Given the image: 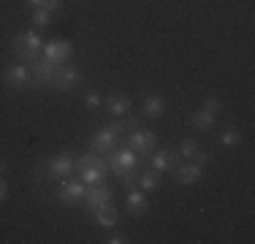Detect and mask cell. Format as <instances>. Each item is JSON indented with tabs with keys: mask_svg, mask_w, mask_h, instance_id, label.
Instances as JSON below:
<instances>
[{
	"mask_svg": "<svg viewBox=\"0 0 255 244\" xmlns=\"http://www.w3.org/2000/svg\"><path fill=\"white\" fill-rule=\"evenodd\" d=\"M41 49H44V38L35 30H25V33H16L11 38V54L25 65L41 60Z\"/></svg>",
	"mask_w": 255,
	"mask_h": 244,
	"instance_id": "6da1fadb",
	"label": "cell"
},
{
	"mask_svg": "<svg viewBox=\"0 0 255 244\" xmlns=\"http://www.w3.org/2000/svg\"><path fill=\"white\" fill-rule=\"evenodd\" d=\"M106 163H109V171H112L114 176H123V174H128V171H136L138 163H141V157L125 144V146H117V149L109 152Z\"/></svg>",
	"mask_w": 255,
	"mask_h": 244,
	"instance_id": "7a4b0ae2",
	"label": "cell"
},
{
	"mask_svg": "<svg viewBox=\"0 0 255 244\" xmlns=\"http://www.w3.org/2000/svg\"><path fill=\"white\" fill-rule=\"evenodd\" d=\"M79 82H82V73H79V68L68 60V63L57 65V71H54L49 87L57 90V93H74V90L79 87Z\"/></svg>",
	"mask_w": 255,
	"mask_h": 244,
	"instance_id": "3957f363",
	"label": "cell"
},
{
	"mask_svg": "<svg viewBox=\"0 0 255 244\" xmlns=\"http://www.w3.org/2000/svg\"><path fill=\"white\" fill-rule=\"evenodd\" d=\"M84 193H87V185H84L79 176H65V179H60V190L54 195H57L60 204L76 206V204H82V201H84Z\"/></svg>",
	"mask_w": 255,
	"mask_h": 244,
	"instance_id": "277c9868",
	"label": "cell"
},
{
	"mask_svg": "<svg viewBox=\"0 0 255 244\" xmlns=\"http://www.w3.org/2000/svg\"><path fill=\"white\" fill-rule=\"evenodd\" d=\"M128 146H130V149H133V152H136V155L144 160V157L152 155V149L157 146V136H155L152 130H147V127L138 125L136 130H133L130 136H128Z\"/></svg>",
	"mask_w": 255,
	"mask_h": 244,
	"instance_id": "5b68a950",
	"label": "cell"
},
{
	"mask_svg": "<svg viewBox=\"0 0 255 244\" xmlns=\"http://www.w3.org/2000/svg\"><path fill=\"white\" fill-rule=\"evenodd\" d=\"M27 68H30V87L44 90L52 84V76H54V71H57V65L49 63L46 57H41V60H35V63H30Z\"/></svg>",
	"mask_w": 255,
	"mask_h": 244,
	"instance_id": "8992f818",
	"label": "cell"
},
{
	"mask_svg": "<svg viewBox=\"0 0 255 244\" xmlns=\"http://www.w3.org/2000/svg\"><path fill=\"white\" fill-rule=\"evenodd\" d=\"M76 171V157L74 155H54L52 160H46V179L52 182H60L65 179V176H71Z\"/></svg>",
	"mask_w": 255,
	"mask_h": 244,
	"instance_id": "52a82bcc",
	"label": "cell"
},
{
	"mask_svg": "<svg viewBox=\"0 0 255 244\" xmlns=\"http://www.w3.org/2000/svg\"><path fill=\"white\" fill-rule=\"evenodd\" d=\"M71 54H74V46H71V41H63V38L44 41V49H41V57H46V60H49V63H54V65L68 63Z\"/></svg>",
	"mask_w": 255,
	"mask_h": 244,
	"instance_id": "ba28073f",
	"label": "cell"
},
{
	"mask_svg": "<svg viewBox=\"0 0 255 244\" xmlns=\"http://www.w3.org/2000/svg\"><path fill=\"white\" fill-rule=\"evenodd\" d=\"M84 209L87 212H95V209H101V206H109V204H114V193L109 190V185H87V193H84Z\"/></svg>",
	"mask_w": 255,
	"mask_h": 244,
	"instance_id": "9c48e42d",
	"label": "cell"
},
{
	"mask_svg": "<svg viewBox=\"0 0 255 244\" xmlns=\"http://www.w3.org/2000/svg\"><path fill=\"white\" fill-rule=\"evenodd\" d=\"M90 146H93V152H98V155H109L112 149H117V146H120V133H114L109 125H103L101 130H95Z\"/></svg>",
	"mask_w": 255,
	"mask_h": 244,
	"instance_id": "30bf717a",
	"label": "cell"
},
{
	"mask_svg": "<svg viewBox=\"0 0 255 244\" xmlns=\"http://www.w3.org/2000/svg\"><path fill=\"white\" fill-rule=\"evenodd\" d=\"M3 82L8 84L11 90H25L27 84H30V68L25 63H19V60H16V63H11L8 68L3 71Z\"/></svg>",
	"mask_w": 255,
	"mask_h": 244,
	"instance_id": "8fae6325",
	"label": "cell"
},
{
	"mask_svg": "<svg viewBox=\"0 0 255 244\" xmlns=\"http://www.w3.org/2000/svg\"><path fill=\"white\" fill-rule=\"evenodd\" d=\"M125 206L130 212V217H141L144 212L149 209V198L141 187H128V198H125Z\"/></svg>",
	"mask_w": 255,
	"mask_h": 244,
	"instance_id": "7c38bea8",
	"label": "cell"
},
{
	"mask_svg": "<svg viewBox=\"0 0 255 244\" xmlns=\"http://www.w3.org/2000/svg\"><path fill=\"white\" fill-rule=\"evenodd\" d=\"M201 166H196V163H177L174 166V179L179 185H196V182H201Z\"/></svg>",
	"mask_w": 255,
	"mask_h": 244,
	"instance_id": "4fadbf2b",
	"label": "cell"
},
{
	"mask_svg": "<svg viewBox=\"0 0 255 244\" xmlns=\"http://www.w3.org/2000/svg\"><path fill=\"white\" fill-rule=\"evenodd\" d=\"M74 174L84 182V185H101V182L106 179L109 168L106 166H90V163H84V166H76Z\"/></svg>",
	"mask_w": 255,
	"mask_h": 244,
	"instance_id": "5bb4252c",
	"label": "cell"
},
{
	"mask_svg": "<svg viewBox=\"0 0 255 244\" xmlns=\"http://www.w3.org/2000/svg\"><path fill=\"white\" fill-rule=\"evenodd\" d=\"M174 163H177V152L174 149H157V152H152V157H149V168L160 171V174L171 171Z\"/></svg>",
	"mask_w": 255,
	"mask_h": 244,
	"instance_id": "9a60e30c",
	"label": "cell"
},
{
	"mask_svg": "<svg viewBox=\"0 0 255 244\" xmlns=\"http://www.w3.org/2000/svg\"><path fill=\"white\" fill-rule=\"evenodd\" d=\"M103 106H106L109 114L123 117V114L130 112V98H128V95H109V98H103Z\"/></svg>",
	"mask_w": 255,
	"mask_h": 244,
	"instance_id": "2e32d148",
	"label": "cell"
},
{
	"mask_svg": "<svg viewBox=\"0 0 255 244\" xmlns=\"http://www.w3.org/2000/svg\"><path fill=\"white\" fill-rule=\"evenodd\" d=\"M93 220H95V225H98V228L112 231L114 225H117V209H114V204H109V206H101V209H95V212H93Z\"/></svg>",
	"mask_w": 255,
	"mask_h": 244,
	"instance_id": "e0dca14e",
	"label": "cell"
},
{
	"mask_svg": "<svg viewBox=\"0 0 255 244\" xmlns=\"http://www.w3.org/2000/svg\"><path fill=\"white\" fill-rule=\"evenodd\" d=\"M141 114L144 117H152V120H160L163 114H166V101H163L160 95H149L147 101H144Z\"/></svg>",
	"mask_w": 255,
	"mask_h": 244,
	"instance_id": "ac0fdd59",
	"label": "cell"
},
{
	"mask_svg": "<svg viewBox=\"0 0 255 244\" xmlns=\"http://www.w3.org/2000/svg\"><path fill=\"white\" fill-rule=\"evenodd\" d=\"M136 185L141 187L144 193H155L157 187H160V171H155V168H147L144 174H138V179H136Z\"/></svg>",
	"mask_w": 255,
	"mask_h": 244,
	"instance_id": "d6986e66",
	"label": "cell"
},
{
	"mask_svg": "<svg viewBox=\"0 0 255 244\" xmlns=\"http://www.w3.org/2000/svg\"><path fill=\"white\" fill-rule=\"evenodd\" d=\"M215 122H217V114L206 112V109H198V112L190 117V125L196 127V130H201V133L212 130V127H215Z\"/></svg>",
	"mask_w": 255,
	"mask_h": 244,
	"instance_id": "ffe728a7",
	"label": "cell"
},
{
	"mask_svg": "<svg viewBox=\"0 0 255 244\" xmlns=\"http://www.w3.org/2000/svg\"><path fill=\"white\" fill-rule=\"evenodd\" d=\"M109 127L123 136V133H128V130H136V127H138V117H125V114H123L117 122H109Z\"/></svg>",
	"mask_w": 255,
	"mask_h": 244,
	"instance_id": "44dd1931",
	"label": "cell"
},
{
	"mask_svg": "<svg viewBox=\"0 0 255 244\" xmlns=\"http://www.w3.org/2000/svg\"><path fill=\"white\" fill-rule=\"evenodd\" d=\"M220 144L226 146V149H234V146H239L242 144V130L239 127H226V130H223V136H220Z\"/></svg>",
	"mask_w": 255,
	"mask_h": 244,
	"instance_id": "7402d4cb",
	"label": "cell"
},
{
	"mask_svg": "<svg viewBox=\"0 0 255 244\" xmlns=\"http://www.w3.org/2000/svg\"><path fill=\"white\" fill-rule=\"evenodd\" d=\"M82 101H84V106H87V109H101L103 106V98H101L98 90H87V93L82 95Z\"/></svg>",
	"mask_w": 255,
	"mask_h": 244,
	"instance_id": "603a6c76",
	"label": "cell"
},
{
	"mask_svg": "<svg viewBox=\"0 0 255 244\" xmlns=\"http://www.w3.org/2000/svg\"><path fill=\"white\" fill-rule=\"evenodd\" d=\"M33 24L35 27H46V24H52V14L46 8H33Z\"/></svg>",
	"mask_w": 255,
	"mask_h": 244,
	"instance_id": "cb8c5ba5",
	"label": "cell"
},
{
	"mask_svg": "<svg viewBox=\"0 0 255 244\" xmlns=\"http://www.w3.org/2000/svg\"><path fill=\"white\" fill-rule=\"evenodd\" d=\"M198 149V144H196V138H185V141L179 144V149H177V155H182V157H190L193 152Z\"/></svg>",
	"mask_w": 255,
	"mask_h": 244,
	"instance_id": "d4e9b609",
	"label": "cell"
},
{
	"mask_svg": "<svg viewBox=\"0 0 255 244\" xmlns=\"http://www.w3.org/2000/svg\"><path fill=\"white\" fill-rule=\"evenodd\" d=\"M190 157H193V163H196V166H201V168H204V166H206V163H209V160H212V155H209V152H206V149H201V146H198V149H196V152H193V155H190Z\"/></svg>",
	"mask_w": 255,
	"mask_h": 244,
	"instance_id": "484cf974",
	"label": "cell"
},
{
	"mask_svg": "<svg viewBox=\"0 0 255 244\" xmlns=\"http://www.w3.org/2000/svg\"><path fill=\"white\" fill-rule=\"evenodd\" d=\"M201 109H206V112H212V114H220L223 101H220V98H215V95H212V98H206V101H204V106H201Z\"/></svg>",
	"mask_w": 255,
	"mask_h": 244,
	"instance_id": "4316f807",
	"label": "cell"
},
{
	"mask_svg": "<svg viewBox=\"0 0 255 244\" xmlns=\"http://www.w3.org/2000/svg\"><path fill=\"white\" fill-rule=\"evenodd\" d=\"M63 3H65V0H44V5H41V8H46V11L54 16L60 8H63Z\"/></svg>",
	"mask_w": 255,
	"mask_h": 244,
	"instance_id": "83f0119b",
	"label": "cell"
},
{
	"mask_svg": "<svg viewBox=\"0 0 255 244\" xmlns=\"http://www.w3.org/2000/svg\"><path fill=\"white\" fill-rule=\"evenodd\" d=\"M109 244H125L128 242V236L125 234H120V231H114V234H109V239H106Z\"/></svg>",
	"mask_w": 255,
	"mask_h": 244,
	"instance_id": "f1b7e54d",
	"label": "cell"
},
{
	"mask_svg": "<svg viewBox=\"0 0 255 244\" xmlns=\"http://www.w3.org/2000/svg\"><path fill=\"white\" fill-rule=\"evenodd\" d=\"M5 195H8V185L0 179V201H5Z\"/></svg>",
	"mask_w": 255,
	"mask_h": 244,
	"instance_id": "f546056e",
	"label": "cell"
},
{
	"mask_svg": "<svg viewBox=\"0 0 255 244\" xmlns=\"http://www.w3.org/2000/svg\"><path fill=\"white\" fill-rule=\"evenodd\" d=\"M25 3L30 5V8H41V5H44V0H25Z\"/></svg>",
	"mask_w": 255,
	"mask_h": 244,
	"instance_id": "4dcf8cb0",
	"label": "cell"
}]
</instances>
